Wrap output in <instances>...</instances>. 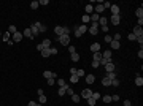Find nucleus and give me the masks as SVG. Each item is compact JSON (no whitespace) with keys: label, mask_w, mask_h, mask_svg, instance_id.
Returning <instances> with one entry per match:
<instances>
[{"label":"nucleus","mask_w":143,"mask_h":106,"mask_svg":"<svg viewBox=\"0 0 143 106\" xmlns=\"http://www.w3.org/2000/svg\"><path fill=\"white\" fill-rule=\"evenodd\" d=\"M57 95H59V97H64V95H65V87H59Z\"/></svg>","instance_id":"obj_36"},{"label":"nucleus","mask_w":143,"mask_h":106,"mask_svg":"<svg viewBox=\"0 0 143 106\" xmlns=\"http://www.w3.org/2000/svg\"><path fill=\"white\" fill-rule=\"evenodd\" d=\"M89 49L92 51V52H99V51H100V43H92Z\"/></svg>","instance_id":"obj_9"},{"label":"nucleus","mask_w":143,"mask_h":106,"mask_svg":"<svg viewBox=\"0 0 143 106\" xmlns=\"http://www.w3.org/2000/svg\"><path fill=\"white\" fill-rule=\"evenodd\" d=\"M70 57H72V60H73V62H78L79 60V55L76 52H73V54H70Z\"/></svg>","instance_id":"obj_34"},{"label":"nucleus","mask_w":143,"mask_h":106,"mask_svg":"<svg viewBox=\"0 0 143 106\" xmlns=\"http://www.w3.org/2000/svg\"><path fill=\"white\" fill-rule=\"evenodd\" d=\"M110 62H113L111 59H105V57H102L100 60H99V65H100V67H105V65H106V64H110Z\"/></svg>","instance_id":"obj_13"},{"label":"nucleus","mask_w":143,"mask_h":106,"mask_svg":"<svg viewBox=\"0 0 143 106\" xmlns=\"http://www.w3.org/2000/svg\"><path fill=\"white\" fill-rule=\"evenodd\" d=\"M8 32H10V33H16L18 30H16V27H14V25H10V27H8Z\"/></svg>","instance_id":"obj_41"},{"label":"nucleus","mask_w":143,"mask_h":106,"mask_svg":"<svg viewBox=\"0 0 143 106\" xmlns=\"http://www.w3.org/2000/svg\"><path fill=\"white\" fill-rule=\"evenodd\" d=\"M75 30H76V32H78L79 35H83V33H84L86 30H88V25H84V24H83V25H79V27H76V29H75Z\"/></svg>","instance_id":"obj_11"},{"label":"nucleus","mask_w":143,"mask_h":106,"mask_svg":"<svg viewBox=\"0 0 143 106\" xmlns=\"http://www.w3.org/2000/svg\"><path fill=\"white\" fill-rule=\"evenodd\" d=\"M38 3H40V5H48V0H40Z\"/></svg>","instance_id":"obj_58"},{"label":"nucleus","mask_w":143,"mask_h":106,"mask_svg":"<svg viewBox=\"0 0 143 106\" xmlns=\"http://www.w3.org/2000/svg\"><path fill=\"white\" fill-rule=\"evenodd\" d=\"M102 5H103V8H110V6H111V3H110V2H103Z\"/></svg>","instance_id":"obj_50"},{"label":"nucleus","mask_w":143,"mask_h":106,"mask_svg":"<svg viewBox=\"0 0 143 106\" xmlns=\"http://www.w3.org/2000/svg\"><path fill=\"white\" fill-rule=\"evenodd\" d=\"M42 44H43V48H45V49L51 48V40H45V41H43Z\"/></svg>","instance_id":"obj_25"},{"label":"nucleus","mask_w":143,"mask_h":106,"mask_svg":"<svg viewBox=\"0 0 143 106\" xmlns=\"http://www.w3.org/2000/svg\"><path fill=\"white\" fill-rule=\"evenodd\" d=\"M102 30L103 32H108V25H102Z\"/></svg>","instance_id":"obj_59"},{"label":"nucleus","mask_w":143,"mask_h":106,"mask_svg":"<svg viewBox=\"0 0 143 106\" xmlns=\"http://www.w3.org/2000/svg\"><path fill=\"white\" fill-rule=\"evenodd\" d=\"M46 84H48V85H49V87H53V85H54V84H56V79H53V78H49V79H48V81H46Z\"/></svg>","instance_id":"obj_38"},{"label":"nucleus","mask_w":143,"mask_h":106,"mask_svg":"<svg viewBox=\"0 0 143 106\" xmlns=\"http://www.w3.org/2000/svg\"><path fill=\"white\" fill-rule=\"evenodd\" d=\"M132 33H134V35H135L137 38H138V37H143V29H142V27H138V25H137L135 29H134V32H132Z\"/></svg>","instance_id":"obj_7"},{"label":"nucleus","mask_w":143,"mask_h":106,"mask_svg":"<svg viewBox=\"0 0 143 106\" xmlns=\"http://www.w3.org/2000/svg\"><path fill=\"white\" fill-rule=\"evenodd\" d=\"M27 106H37V103H35V101H29V105Z\"/></svg>","instance_id":"obj_62"},{"label":"nucleus","mask_w":143,"mask_h":106,"mask_svg":"<svg viewBox=\"0 0 143 106\" xmlns=\"http://www.w3.org/2000/svg\"><path fill=\"white\" fill-rule=\"evenodd\" d=\"M110 10H111V16H119V6L118 5H111Z\"/></svg>","instance_id":"obj_5"},{"label":"nucleus","mask_w":143,"mask_h":106,"mask_svg":"<svg viewBox=\"0 0 143 106\" xmlns=\"http://www.w3.org/2000/svg\"><path fill=\"white\" fill-rule=\"evenodd\" d=\"M100 59H102V54L100 52H94V54H92V60H97V62H99Z\"/></svg>","instance_id":"obj_21"},{"label":"nucleus","mask_w":143,"mask_h":106,"mask_svg":"<svg viewBox=\"0 0 143 106\" xmlns=\"http://www.w3.org/2000/svg\"><path fill=\"white\" fill-rule=\"evenodd\" d=\"M43 49H45V48H43V44H42V43H40V44H37V51H38V52H42Z\"/></svg>","instance_id":"obj_46"},{"label":"nucleus","mask_w":143,"mask_h":106,"mask_svg":"<svg viewBox=\"0 0 143 106\" xmlns=\"http://www.w3.org/2000/svg\"><path fill=\"white\" fill-rule=\"evenodd\" d=\"M92 98H94V100H99V98H100V93H97V92H92Z\"/></svg>","instance_id":"obj_44"},{"label":"nucleus","mask_w":143,"mask_h":106,"mask_svg":"<svg viewBox=\"0 0 143 106\" xmlns=\"http://www.w3.org/2000/svg\"><path fill=\"white\" fill-rule=\"evenodd\" d=\"M142 24H143V17H140L138 19V27H142Z\"/></svg>","instance_id":"obj_60"},{"label":"nucleus","mask_w":143,"mask_h":106,"mask_svg":"<svg viewBox=\"0 0 143 106\" xmlns=\"http://www.w3.org/2000/svg\"><path fill=\"white\" fill-rule=\"evenodd\" d=\"M110 46H111V49H119V48H121V43H119V41H115V40H111Z\"/></svg>","instance_id":"obj_15"},{"label":"nucleus","mask_w":143,"mask_h":106,"mask_svg":"<svg viewBox=\"0 0 143 106\" xmlns=\"http://www.w3.org/2000/svg\"><path fill=\"white\" fill-rule=\"evenodd\" d=\"M119 100V95H113L111 97V101H118Z\"/></svg>","instance_id":"obj_55"},{"label":"nucleus","mask_w":143,"mask_h":106,"mask_svg":"<svg viewBox=\"0 0 143 106\" xmlns=\"http://www.w3.org/2000/svg\"><path fill=\"white\" fill-rule=\"evenodd\" d=\"M10 35H11L10 32H5V33H3V37H2V40H3V41H6V43H8V41H10Z\"/></svg>","instance_id":"obj_27"},{"label":"nucleus","mask_w":143,"mask_h":106,"mask_svg":"<svg viewBox=\"0 0 143 106\" xmlns=\"http://www.w3.org/2000/svg\"><path fill=\"white\" fill-rule=\"evenodd\" d=\"M40 25H42L40 22H33V24L30 25V32H32V37L33 38L38 35V29H40Z\"/></svg>","instance_id":"obj_2"},{"label":"nucleus","mask_w":143,"mask_h":106,"mask_svg":"<svg viewBox=\"0 0 143 106\" xmlns=\"http://www.w3.org/2000/svg\"><path fill=\"white\" fill-rule=\"evenodd\" d=\"M95 101H97V100H94V98L91 97V98H88V105H89V106H94V105H95Z\"/></svg>","instance_id":"obj_39"},{"label":"nucleus","mask_w":143,"mask_h":106,"mask_svg":"<svg viewBox=\"0 0 143 106\" xmlns=\"http://www.w3.org/2000/svg\"><path fill=\"white\" fill-rule=\"evenodd\" d=\"M135 14H137V17H138V19H140V17H143V8H142V6H140V8H138V10L135 11Z\"/></svg>","instance_id":"obj_28"},{"label":"nucleus","mask_w":143,"mask_h":106,"mask_svg":"<svg viewBox=\"0 0 143 106\" xmlns=\"http://www.w3.org/2000/svg\"><path fill=\"white\" fill-rule=\"evenodd\" d=\"M43 76H45L46 79H49V78L56 79V78H57V74H56V73H53V71H45V73H43Z\"/></svg>","instance_id":"obj_10"},{"label":"nucleus","mask_w":143,"mask_h":106,"mask_svg":"<svg viewBox=\"0 0 143 106\" xmlns=\"http://www.w3.org/2000/svg\"><path fill=\"white\" fill-rule=\"evenodd\" d=\"M49 51H51V54H57V49L56 48H49Z\"/></svg>","instance_id":"obj_56"},{"label":"nucleus","mask_w":143,"mask_h":106,"mask_svg":"<svg viewBox=\"0 0 143 106\" xmlns=\"http://www.w3.org/2000/svg\"><path fill=\"white\" fill-rule=\"evenodd\" d=\"M81 21H83V24H84V25H86V24H88V22L91 21V19H89V14H84V16L81 17Z\"/></svg>","instance_id":"obj_35"},{"label":"nucleus","mask_w":143,"mask_h":106,"mask_svg":"<svg viewBox=\"0 0 143 106\" xmlns=\"http://www.w3.org/2000/svg\"><path fill=\"white\" fill-rule=\"evenodd\" d=\"M103 103H111V97L110 95H105V97H103Z\"/></svg>","instance_id":"obj_43"},{"label":"nucleus","mask_w":143,"mask_h":106,"mask_svg":"<svg viewBox=\"0 0 143 106\" xmlns=\"http://www.w3.org/2000/svg\"><path fill=\"white\" fill-rule=\"evenodd\" d=\"M92 67H94V68H99L100 65H99V62H97V60H92Z\"/></svg>","instance_id":"obj_49"},{"label":"nucleus","mask_w":143,"mask_h":106,"mask_svg":"<svg viewBox=\"0 0 143 106\" xmlns=\"http://www.w3.org/2000/svg\"><path fill=\"white\" fill-rule=\"evenodd\" d=\"M76 76H78V78H83V76H86V74H84L83 70H76Z\"/></svg>","instance_id":"obj_40"},{"label":"nucleus","mask_w":143,"mask_h":106,"mask_svg":"<svg viewBox=\"0 0 143 106\" xmlns=\"http://www.w3.org/2000/svg\"><path fill=\"white\" fill-rule=\"evenodd\" d=\"M102 57H105V59H111V49H108V51H105Z\"/></svg>","instance_id":"obj_37"},{"label":"nucleus","mask_w":143,"mask_h":106,"mask_svg":"<svg viewBox=\"0 0 143 106\" xmlns=\"http://www.w3.org/2000/svg\"><path fill=\"white\" fill-rule=\"evenodd\" d=\"M91 95H92V90H91V89H84L83 92H81V97H83V98H86V100H88V98H91Z\"/></svg>","instance_id":"obj_6"},{"label":"nucleus","mask_w":143,"mask_h":106,"mask_svg":"<svg viewBox=\"0 0 143 106\" xmlns=\"http://www.w3.org/2000/svg\"><path fill=\"white\" fill-rule=\"evenodd\" d=\"M78 81H79V78H78V76H76V74H72V78H70V82H73V84H76Z\"/></svg>","instance_id":"obj_31"},{"label":"nucleus","mask_w":143,"mask_h":106,"mask_svg":"<svg viewBox=\"0 0 143 106\" xmlns=\"http://www.w3.org/2000/svg\"><path fill=\"white\" fill-rule=\"evenodd\" d=\"M138 57H140V59L143 57V49H140V51H138Z\"/></svg>","instance_id":"obj_61"},{"label":"nucleus","mask_w":143,"mask_h":106,"mask_svg":"<svg viewBox=\"0 0 143 106\" xmlns=\"http://www.w3.org/2000/svg\"><path fill=\"white\" fill-rule=\"evenodd\" d=\"M38 6H40V3H38L37 0H33V2H32V3H30V8H32V10H37Z\"/></svg>","instance_id":"obj_29"},{"label":"nucleus","mask_w":143,"mask_h":106,"mask_svg":"<svg viewBox=\"0 0 143 106\" xmlns=\"http://www.w3.org/2000/svg\"><path fill=\"white\" fill-rule=\"evenodd\" d=\"M69 52H70V54L76 52V51H75V46H69Z\"/></svg>","instance_id":"obj_51"},{"label":"nucleus","mask_w":143,"mask_h":106,"mask_svg":"<svg viewBox=\"0 0 143 106\" xmlns=\"http://www.w3.org/2000/svg\"><path fill=\"white\" fill-rule=\"evenodd\" d=\"M70 73H72V74H76V68H70Z\"/></svg>","instance_id":"obj_63"},{"label":"nucleus","mask_w":143,"mask_h":106,"mask_svg":"<svg viewBox=\"0 0 143 106\" xmlns=\"http://www.w3.org/2000/svg\"><path fill=\"white\" fill-rule=\"evenodd\" d=\"M124 106H132V103H130L129 100H124Z\"/></svg>","instance_id":"obj_57"},{"label":"nucleus","mask_w":143,"mask_h":106,"mask_svg":"<svg viewBox=\"0 0 143 106\" xmlns=\"http://www.w3.org/2000/svg\"><path fill=\"white\" fill-rule=\"evenodd\" d=\"M84 79H86V82H88V84H92V82L95 81V76H94V74H86Z\"/></svg>","instance_id":"obj_12"},{"label":"nucleus","mask_w":143,"mask_h":106,"mask_svg":"<svg viewBox=\"0 0 143 106\" xmlns=\"http://www.w3.org/2000/svg\"><path fill=\"white\" fill-rule=\"evenodd\" d=\"M65 93H69V95H73V90H72V87H65Z\"/></svg>","instance_id":"obj_42"},{"label":"nucleus","mask_w":143,"mask_h":106,"mask_svg":"<svg viewBox=\"0 0 143 106\" xmlns=\"http://www.w3.org/2000/svg\"><path fill=\"white\" fill-rule=\"evenodd\" d=\"M38 100H40V105L46 103V95H45V93H43V95H38Z\"/></svg>","instance_id":"obj_33"},{"label":"nucleus","mask_w":143,"mask_h":106,"mask_svg":"<svg viewBox=\"0 0 143 106\" xmlns=\"http://www.w3.org/2000/svg\"><path fill=\"white\" fill-rule=\"evenodd\" d=\"M102 84L105 85V87H110V85H111V81L108 79V78H103V79H102Z\"/></svg>","instance_id":"obj_22"},{"label":"nucleus","mask_w":143,"mask_h":106,"mask_svg":"<svg viewBox=\"0 0 143 106\" xmlns=\"http://www.w3.org/2000/svg\"><path fill=\"white\" fill-rule=\"evenodd\" d=\"M110 22L113 24V25H119V22H121V17H119V16H111V17H110Z\"/></svg>","instance_id":"obj_8"},{"label":"nucleus","mask_w":143,"mask_h":106,"mask_svg":"<svg viewBox=\"0 0 143 106\" xmlns=\"http://www.w3.org/2000/svg\"><path fill=\"white\" fill-rule=\"evenodd\" d=\"M135 38H137V37H135V35H134V33H129V40H130V41H134V40H135Z\"/></svg>","instance_id":"obj_54"},{"label":"nucleus","mask_w":143,"mask_h":106,"mask_svg":"<svg viewBox=\"0 0 143 106\" xmlns=\"http://www.w3.org/2000/svg\"><path fill=\"white\" fill-rule=\"evenodd\" d=\"M89 32H91V35H97V33H99V22H92Z\"/></svg>","instance_id":"obj_3"},{"label":"nucleus","mask_w":143,"mask_h":106,"mask_svg":"<svg viewBox=\"0 0 143 106\" xmlns=\"http://www.w3.org/2000/svg\"><path fill=\"white\" fill-rule=\"evenodd\" d=\"M92 11H94V6L92 5H86V13H88V14H92Z\"/></svg>","instance_id":"obj_32"},{"label":"nucleus","mask_w":143,"mask_h":106,"mask_svg":"<svg viewBox=\"0 0 143 106\" xmlns=\"http://www.w3.org/2000/svg\"><path fill=\"white\" fill-rule=\"evenodd\" d=\"M57 40L62 46H69L70 44V35H60V37H57Z\"/></svg>","instance_id":"obj_1"},{"label":"nucleus","mask_w":143,"mask_h":106,"mask_svg":"<svg viewBox=\"0 0 143 106\" xmlns=\"http://www.w3.org/2000/svg\"><path fill=\"white\" fill-rule=\"evenodd\" d=\"M54 32H56V35H57V37H60V35H64V27L57 25L56 29H54Z\"/></svg>","instance_id":"obj_17"},{"label":"nucleus","mask_w":143,"mask_h":106,"mask_svg":"<svg viewBox=\"0 0 143 106\" xmlns=\"http://www.w3.org/2000/svg\"><path fill=\"white\" fill-rule=\"evenodd\" d=\"M42 55H43V57H49V55H51L49 48H48V49H43V51H42Z\"/></svg>","instance_id":"obj_26"},{"label":"nucleus","mask_w":143,"mask_h":106,"mask_svg":"<svg viewBox=\"0 0 143 106\" xmlns=\"http://www.w3.org/2000/svg\"><path fill=\"white\" fill-rule=\"evenodd\" d=\"M103 10H105V8H103V5H97V6H95V14H100Z\"/></svg>","instance_id":"obj_24"},{"label":"nucleus","mask_w":143,"mask_h":106,"mask_svg":"<svg viewBox=\"0 0 143 106\" xmlns=\"http://www.w3.org/2000/svg\"><path fill=\"white\" fill-rule=\"evenodd\" d=\"M22 38H24V35H22L21 32H16V33H13V40H11V41L13 43H19Z\"/></svg>","instance_id":"obj_4"},{"label":"nucleus","mask_w":143,"mask_h":106,"mask_svg":"<svg viewBox=\"0 0 143 106\" xmlns=\"http://www.w3.org/2000/svg\"><path fill=\"white\" fill-rule=\"evenodd\" d=\"M56 82H57V85H59V87H67V85H69V84H67V82H65L64 79H57Z\"/></svg>","instance_id":"obj_23"},{"label":"nucleus","mask_w":143,"mask_h":106,"mask_svg":"<svg viewBox=\"0 0 143 106\" xmlns=\"http://www.w3.org/2000/svg\"><path fill=\"white\" fill-rule=\"evenodd\" d=\"M89 19H91V22H99L100 16H99V14H95V13H92V14H89Z\"/></svg>","instance_id":"obj_16"},{"label":"nucleus","mask_w":143,"mask_h":106,"mask_svg":"<svg viewBox=\"0 0 143 106\" xmlns=\"http://www.w3.org/2000/svg\"><path fill=\"white\" fill-rule=\"evenodd\" d=\"M111 40H113V38H111L110 35H106L105 37V43H111Z\"/></svg>","instance_id":"obj_53"},{"label":"nucleus","mask_w":143,"mask_h":106,"mask_svg":"<svg viewBox=\"0 0 143 106\" xmlns=\"http://www.w3.org/2000/svg\"><path fill=\"white\" fill-rule=\"evenodd\" d=\"M38 32H46V27L42 24V25H40V29H38Z\"/></svg>","instance_id":"obj_52"},{"label":"nucleus","mask_w":143,"mask_h":106,"mask_svg":"<svg viewBox=\"0 0 143 106\" xmlns=\"http://www.w3.org/2000/svg\"><path fill=\"white\" fill-rule=\"evenodd\" d=\"M79 100H81V97L79 95H75V93L72 95V101H73V103H79Z\"/></svg>","instance_id":"obj_30"},{"label":"nucleus","mask_w":143,"mask_h":106,"mask_svg":"<svg viewBox=\"0 0 143 106\" xmlns=\"http://www.w3.org/2000/svg\"><path fill=\"white\" fill-rule=\"evenodd\" d=\"M22 35H24L26 38H33V37H32V32H30V29H26V30L22 32Z\"/></svg>","instance_id":"obj_19"},{"label":"nucleus","mask_w":143,"mask_h":106,"mask_svg":"<svg viewBox=\"0 0 143 106\" xmlns=\"http://www.w3.org/2000/svg\"><path fill=\"white\" fill-rule=\"evenodd\" d=\"M113 40H115V41H119V40H121V33H116V35H115V38H113Z\"/></svg>","instance_id":"obj_48"},{"label":"nucleus","mask_w":143,"mask_h":106,"mask_svg":"<svg viewBox=\"0 0 143 106\" xmlns=\"http://www.w3.org/2000/svg\"><path fill=\"white\" fill-rule=\"evenodd\" d=\"M111 85H115V87H118V85H119V81H118V79H113V81H111Z\"/></svg>","instance_id":"obj_47"},{"label":"nucleus","mask_w":143,"mask_h":106,"mask_svg":"<svg viewBox=\"0 0 143 106\" xmlns=\"http://www.w3.org/2000/svg\"><path fill=\"white\" fill-rule=\"evenodd\" d=\"M135 85H138V87L143 85V78L142 76H137V78H135Z\"/></svg>","instance_id":"obj_18"},{"label":"nucleus","mask_w":143,"mask_h":106,"mask_svg":"<svg viewBox=\"0 0 143 106\" xmlns=\"http://www.w3.org/2000/svg\"><path fill=\"white\" fill-rule=\"evenodd\" d=\"M99 24H102V25H106V17H100V19H99Z\"/></svg>","instance_id":"obj_45"},{"label":"nucleus","mask_w":143,"mask_h":106,"mask_svg":"<svg viewBox=\"0 0 143 106\" xmlns=\"http://www.w3.org/2000/svg\"><path fill=\"white\" fill-rule=\"evenodd\" d=\"M105 78H108L110 81H113V79H116V74H115V71H110V73H106Z\"/></svg>","instance_id":"obj_20"},{"label":"nucleus","mask_w":143,"mask_h":106,"mask_svg":"<svg viewBox=\"0 0 143 106\" xmlns=\"http://www.w3.org/2000/svg\"><path fill=\"white\" fill-rule=\"evenodd\" d=\"M105 71H106V73H110V71H115V64H113V62L106 64V65H105Z\"/></svg>","instance_id":"obj_14"}]
</instances>
